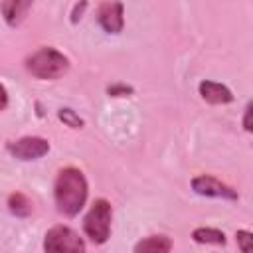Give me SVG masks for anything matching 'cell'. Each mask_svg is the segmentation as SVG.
Listing matches in <instances>:
<instances>
[{
  "label": "cell",
  "mask_w": 253,
  "mask_h": 253,
  "mask_svg": "<svg viewBox=\"0 0 253 253\" xmlns=\"http://www.w3.org/2000/svg\"><path fill=\"white\" fill-rule=\"evenodd\" d=\"M57 117H59V121L65 125V126H69V128H83V125H85V121L73 111V109H59L57 111Z\"/></svg>",
  "instance_id": "13"
},
{
  "label": "cell",
  "mask_w": 253,
  "mask_h": 253,
  "mask_svg": "<svg viewBox=\"0 0 253 253\" xmlns=\"http://www.w3.org/2000/svg\"><path fill=\"white\" fill-rule=\"evenodd\" d=\"M6 150L18 160H38L49 152V142L42 136H22L6 144Z\"/></svg>",
  "instance_id": "5"
},
{
  "label": "cell",
  "mask_w": 253,
  "mask_h": 253,
  "mask_svg": "<svg viewBox=\"0 0 253 253\" xmlns=\"http://www.w3.org/2000/svg\"><path fill=\"white\" fill-rule=\"evenodd\" d=\"M111 219H113V208L107 200L99 198L93 202L89 211L83 217V231L85 235L97 243L103 245L111 237Z\"/></svg>",
  "instance_id": "3"
},
{
  "label": "cell",
  "mask_w": 253,
  "mask_h": 253,
  "mask_svg": "<svg viewBox=\"0 0 253 253\" xmlns=\"http://www.w3.org/2000/svg\"><path fill=\"white\" fill-rule=\"evenodd\" d=\"M26 69L42 81H53L59 79L67 73L69 69V59L67 55H63L59 49L43 45L40 49H36L28 59H26Z\"/></svg>",
  "instance_id": "2"
},
{
  "label": "cell",
  "mask_w": 253,
  "mask_h": 253,
  "mask_svg": "<svg viewBox=\"0 0 253 253\" xmlns=\"http://www.w3.org/2000/svg\"><path fill=\"white\" fill-rule=\"evenodd\" d=\"M8 210L18 217H26L32 213V202L22 192H14L8 198Z\"/></svg>",
  "instance_id": "12"
},
{
  "label": "cell",
  "mask_w": 253,
  "mask_h": 253,
  "mask_svg": "<svg viewBox=\"0 0 253 253\" xmlns=\"http://www.w3.org/2000/svg\"><path fill=\"white\" fill-rule=\"evenodd\" d=\"M107 93L111 97H128V95H132V87H128L125 83H115V85L107 87Z\"/></svg>",
  "instance_id": "15"
},
{
  "label": "cell",
  "mask_w": 253,
  "mask_h": 253,
  "mask_svg": "<svg viewBox=\"0 0 253 253\" xmlns=\"http://www.w3.org/2000/svg\"><path fill=\"white\" fill-rule=\"evenodd\" d=\"M198 91H200L202 99L206 103H210V105H227V103L233 101V93L223 83H217V81L204 79L198 85Z\"/></svg>",
  "instance_id": "8"
},
{
  "label": "cell",
  "mask_w": 253,
  "mask_h": 253,
  "mask_svg": "<svg viewBox=\"0 0 253 253\" xmlns=\"http://www.w3.org/2000/svg\"><path fill=\"white\" fill-rule=\"evenodd\" d=\"M8 107V91H6V87L0 83V111H4Z\"/></svg>",
  "instance_id": "18"
},
{
  "label": "cell",
  "mask_w": 253,
  "mask_h": 253,
  "mask_svg": "<svg viewBox=\"0 0 253 253\" xmlns=\"http://www.w3.org/2000/svg\"><path fill=\"white\" fill-rule=\"evenodd\" d=\"M192 190L200 196H208V198H223V200H239L237 190H233L231 186L223 184L221 180L210 176V174H200L196 178H192Z\"/></svg>",
  "instance_id": "6"
},
{
  "label": "cell",
  "mask_w": 253,
  "mask_h": 253,
  "mask_svg": "<svg viewBox=\"0 0 253 253\" xmlns=\"http://www.w3.org/2000/svg\"><path fill=\"white\" fill-rule=\"evenodd\" d=\"M251 109H253V105L251 103H247L245 105V111H243V128L247 130V132H251Z\"/></svg>",
  "instance_id": "17"
},
{
  "label": "cell",
  "mask_w": 253,
  "mask_h": 253,
  "mask_svg": "<svg viewBox=\"0 0 253 253\" xmlns=\"http://www.w3.org/2000/svg\"><path fill=\"white\" fill-rule=\"evenodd\" d=\"M192 239L196 243H211V245H225V233L215 227H196L192 231Z\"/></svg>",
  "instance_id": "11"
},
{
  "label": "cell",
  "mask_w": 253,
  "mask_h": 253,
  "mask_svg": "<svg viewBox=\"0 0 253 253\" xmlns=\"http://www.w3.org/2000/svg\"><path fill=\"white\" fill-rule=\"evenodd\" d=\"M170 249H172V239L168 235L156 233L136 241L132 253H170Z\"/></svg>",
  "instance_id": "9"
},
{
  "label": "cell",
  "mask_w": 253,
  "mask_h": 253,
  "mask_svg": "<svg viewBox=\"0 0 253 253\" xmlns=\"http://www.w3.org/2000/svg\"><path fill=\"white\" fill-rule=\"evenodd\" d=\"M85 8H87V2H79V4L73 6V12H71V22H73V24H77V22L81 20V14H83Z\"/></svg>",
  "instance_id": "16"
},
{
  "label": "cell",
  "mask_w": 253,
  "mask_h": 253,
  "mask_svg": "<svg viewBox=\"0 0 253 253\" xmlns=\"http://www.w3.org/2000/svg\"><path fill=\"white\" fill-rule=\"evenodd\" d=\"M97 22L107 34H121L125 26L123 4L121 2H103L97 10Z\"/></svg>",
  "instance_id": "7"
},
{
  "label": "cell",
  "mask_w": 253,
  "mask_h": 253,
  "mask_svg": "<svg viewBox=\"0 0 253 253\" xmlns=\"http://www.w3.org/2000/svg\"><path fill=\"white\" fill-rule=\"evenodd\" d=\"M235 241H237V245H239V249H241V253H253V235H251V231H247V229H237L235 231Z\"/></svg>",
  "instance_id": "14"
},
{
  "label": "cell",
  "mask_w": 253,
  "mask_h": 253,
  "mask_svg": "<svg viewBox=\"0 0 253 253\" xmlns=\"http://www.w3.org/2000/svg\"><path fill=\"white\" fill-rule=\"evenodd\" d=\"M30 8H32V2H28V0H6L0 4L2 16H4L6 24L12 28L20 26V22L26 18V12Z\"/></svg>",
  "instance_id": "10"
},
{
  "label": "cell",
  "mask_w": 253,
  "mask_h": 253,
  "mask_svg": "<svg viewBox=\"0 0 253 253\" xmlns=\"http://www.w3.org/2000/svg\"><path fill=\"white\" fill-rule=\"evenodd\" d=\"M53 198L59 213L67 217H75L83 210L87 200V180L83 172L73 166L61 168L55 176Z\"/></svg>",
  "instance_id": "1"
},
{
  "label": "cell",
  "mask_w": 253,
  "mask_h": 253,
  "mask_svg": "<svg viewBox=\"0 0 253 253\" xmlns=\"http://www.w3.org/2000/svg\"><path fill=\"white\" fill-rule=\"evenodd\" d=\"M43 253H85V241L69 225H53L43 237Z\"/></svg>",
  "instance_id": "4"
}]
</instances>
